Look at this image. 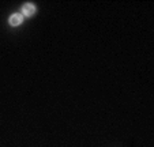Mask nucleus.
<instances>
[{"mask_svg": "<svg viewBox=\"0 0 154 147\" xmlns=\"http://www.w3.org/2000/svg\"><path fill=\"white\" fill-rule=\"evenodd\" d=\"M23 19H25V17L20 14V12H15V14L10 15L8 25H10V26H12V27H17V26H19V25H22V23H23Z\"/></svg>", "mask_w": 154, "mask_h": 147, "instance_id": "2", "label": "nucleus"}, {"mask_svg": "<svg viewBox=\"0 0 154 147\" xmlns=\"http://www.w3.org/2000/svg\"><path fill=\"white\" fill-rule=\"evenodd\" d=\"M35 12H37V6H35L34 3H32V2H26V3H23V6H22V12H20L23 17L32 18V17L35 15Z\"/></svg>", "mask_w": 154, "mask_h": 147, "instance_id": "1", "label": "nucleus"}]
</instances>
